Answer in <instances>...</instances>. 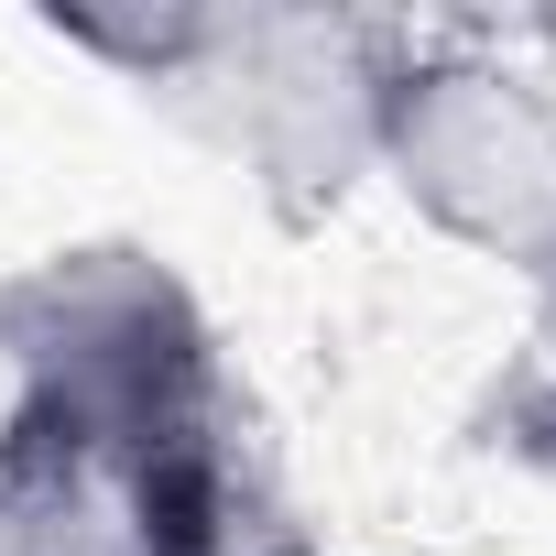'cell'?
Returning a JSON list of instances; mask_svg holds the SVG:
<instances>
[{
    "label": "cell",
    "instance_id": "1",
    "mask_svg": "<svg viewBox=\"0 0 556 556\" xmlns=\"http://www.w3.org/2000/svg\"><path fill=\"white\" fill-rule=\"evenodd\" d=\"M0 556H273L207 306L131 240L0 285Z\"/></svg>",
    "mask_w": 556,
    "mask_h": 556
},
{
    "label": "cell",
    "instance_id": "2",
    "mask_svg": "<svg viewBox=\"0 0 556 556\" xmlns=\"http://www.w3.org/2000/svg\"><path fill=\"white\" fill-rule=\"evenodd\" d=\"M77 55H110L207 153H229L273 207H328L382 164V99L404 34L350 12H66Z\"/></svg>",
    "mask_w": 556,
    "mask_h": 556
},
{
    "label": "cell",
    "instance_id": "3",
    "mask_svg": "<svg viewBox=\"0 0 556 556\" xmlns=\"http://www.w3.org/2000/svg\"><path fill=\"white\" fill-rule=\"evenodd\" d=\"M382 175L480 262L545 273L556 251V99L491 55H415L382 99Z\"/></svg>",
    "mask_w": 556,
    "mask_h": 556
},
{
    "label": "cell",
    "instance_id": "4",
    "mask_svg": "<svg viewBox=\"0 0 556 556\" xmlns=\"http://www.w3.org/2000/svg\"><path fill=\"white\" fill-rule=\"evenodd\" d=\"M534 350H523V371H513V393H502V437L523 447V458H556V251H545V273H534Z\"/></svg>",
    "mask_w": 556,
    "mask_h": 556
}]
</instances>
